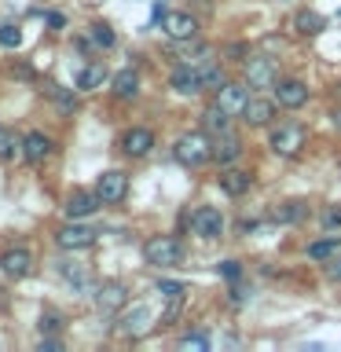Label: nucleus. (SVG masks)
<instances>
[{
    "instance_id": "f257e3e1",
    "label": "nucleus",
    "mask_w": 341,
    "mask_h": 352,
    "mask_svg": "<svg viewBox=\"0 0 341 352\" xmlns=\"http://www.w3.org/2000/svg\"><path fill=\"white\" fill-rule=\"evenodd\" d=\"M173 154L180 165H187V169H198V165H206L213 158V143H209L206 132H184V136L176 140Z\"/></svg>"
},
{
    "instance_id": "f03ea898",
    "label": "nucleus",
    "mask_w": 341,
    "mask_h": 352,
    "mask_svg": "<svg viewBox=\"0 0 341 352\" xmlns=\"http://www.w3.org/2000/svg\"><path fill=\"white\" fill-rule=\"evenodd\" d=\"M143 257H147V264H154V268H173V264H180L184 246H180V239H173V235H154L147 246H143Z\"/></svg>"
},
{
    "instance_id": "7ed1b4c3",
    "label": "nucleus",
    "mask_w": 341,
    "mask_h": 352,
    "mask_svg": "<svg viewBox=\"0 0 341 352\" xmlns=\"http://www.w3.org/2000/svg\"><path fill=\"white\" fill-rule=\"evenodd\" d=\"M242 70H246V85L250 88H275V81H279L275 63L264 59V55H250V59L242 63Z\"/></svg>"
},
{
    "instance_id": "20e7f679",
    "label": "nucleus",
    "mask_w": 341,
    "mask_h": 352,
    "mask_svg": "<svg viewBox=\"0 0 341 352\" xmlns=\"http://www.w3.org/2000/svg\"><path fill=\"white\" fill-rule=\"evenodd\" d=\"M96 195H99V202L118 206L121 198L129 195V176L121 169H107L103 176H99V184H96Z\"/></svg>"
},
{
    "instance_id": "39448f33",
    "label": "nucleus",
    "mask_w": 341,
    "mask_h": 352,
    "mask_svg": "<svg viewBox=\"0 0 341 352\" xmlns=\"http://www.w3.org/2000/svg\"><path fill=\"white\" fill-rule=\"evenodd\" d=\"M301 147H305V129L301 125H279V129H272V151L275 154L294 158Z\"/></svg>"
},
{
    "instance_id": "423d86ee",
    "label": "nucleus",
    "mask_w": 341,
    "mask_h": 352,
    "mask_svg": "<svg viewBox=\"0 0 341 352\" xmlns=\"http://www.w3.org/2000/svg\"><path fill=\"white\" fill-rule=\"evenodd\" d=\"M0 272L11 275V279H26V275L33 272V253L26 246H11L0 253Z\"/></svg>"
},
{
    "instance_id": "0eeeda50",
    "label": "nucleus",
    "mask_w": 341,
    "mask_h": 352,
    "mask_svg": "<svg viewBox=\"0 0 341 352\" xmlns=\"http://www.w3.org/2000/svg\"><path fill=\"white\" fill-rule=\"evenodd\" d=\"M162 30L169 33L173 41H195L198 19L187 15V11H165V15H162Z\"/></svg>"
},
{
    "instance_id": "6e6552de",
    "label": "nucleus",
    "mask_w": 341,
    "mask_h": 352,
    "mask_svg": "<svg viewBox=\"0 0 341 352\" xmlns=\"http://www.w3.org/2000/svg\"><path fill=\"white\" fill-rule=\"evenodd\" d=\"M55 242H59V250H88L96 242V228H88V224H66L55 231Z\"/></svg>"
},
{
    "instance_id": "1a4fd4ad",
    "label": "nucleus",
    "mask_w": 341,
    "mask_h": 352,
    "mask_svg": "<svg viewBox=\"0 0 341 352\" xmlns=\"http://www.w3.org/2000/svg\"><path fill=\"white\" fill-rule=\"evenodd\" d=\"M191 231L202 239H217L220 231H224V217H220V209L213 206H198L191 213Z\"/></svg>"
},
{
    "instance_id": "9d476101",
    "label": "nucleus",
    "mask_w": 341,
    "mask_h": 352,
    "mask_svg": "<svg viewBox=\"0 0 341 352\" xmlns=\"http://www.w3.org/2000/svg\"><path fill=\"white\" fill-rule=\"evenodd\" d=\"M96 305H99V312H107V316H114V312H121V308L129 305V290H125V283H103L96 290Z\"/></svg>"
},
{
    "instance_id": "9b49d317",
    "label": "nucleus",
    "mask_w": 341,
    "mask_h": 352,
    "mask_svg": "<svg viewBox=\"0 0 341 352\" xmlns=\"http://www.w3.org/2000/svg\"><path fill=\"white\" fill-rule=\"evenodd\" d=\"M275 99H279V107L286 110H297L308 103V85L297 81V77H286V81H275Z\"/></svg>"
},
{
    "instance_id": "f8f14e48",
    "label": "nucleus",
    "mask_w": 341,
    "mask_h": 352,
    "mask_svg": "<svg viewBox=\"0 0 341 352\" xmlns=\"http://www.w3.org/2000/svg\"><path fill=\"white\" fill-rule=\"evenodd\" d=\"M151 323H154V312H151L147 305H136L132 312L121 316V327H118V330H121L125 338H143V334L151 330Z\"/></svg>"
},
{
    "instance_id": "ddd939ff",
    "label": "nucleus",
    "mask_w": 341,
    "mask_h": 352,
    "mask_svg": "<svg viewBox=\"0 0 341 352\" xmlns=\"http://www.w3.org/2000/svg\"><path fill=\"white\" fill-rule=\"evenodd\" d=\"M217 103L228 110V114H242V107L250 103V85H220L217 88Z\"/></svg>"
},
{
    "instance_id": "4468645a",
    "label": "nucleus",
    "mask_w": 341,
    "mask_h": 352,
    "mask_svg": "<svg viewBox=\"0 0 341 352\" xmlns=\"http://www.w3.org/2000/svg\"><path fill=\"white\" fill-rule=\"evenodd\" d=\"M63 209H66V217H70V220H88L99 209V195L96 191H74L70 198H66Z\"/></svg>"
},
{
    "instance_id": "2eb2a0df",
    "label": "nucleus",
    "mask_w": 341,
    "mask_h": 352,
    "mask_svg": "<svg viewBox=\"0 0 341 352\" xmlns=\"http://www.w3.org/2000/svg\"><path fill=\"white\" fill-rule=\"evenodd\" d=\"M169 85H173V92H180V96H198L202 92V70H195V66H176Z\"/></svg>"
},
{
    "instance_id": "dca6fc26",
    "label": "nucleus",
    "mask_w": 341,
    "mask_h": 352,
    "mask_svg": "<svg viewBox=\"0 0 341 352\" xmlns=\"http://www.w3.org/2000/svg\"><path fill=\"white\" fill-rule=\"evenodd\" d=\"M151 147H154L151 129H129L125 136H121V151H125L129 158H143V154H151Z\"/></svg>"
},
{
    "instance_id": "f3484780",
    "label": "nucleus",
    "mask_w": 341,
    "mask_h": 352,
    "mask_svg": "<svg viewBox=\"0 0 341 352\" xmlns=\"http://www.w3.org/2000/svg\"><path fill=\"white\" fill-rule=\"evenodd\" d=\"M19 147H22V158H26L30 165H37V162H44V158L52 154L55 143H52L48 136H44V132H30V136H22Z\"/></svg>"
},
{
    "instance_id": "a211bd4d",
    "label": "nucleus",
    "mask_w": 341,
    "mask_h": 352,
    "mask_svg": "<svg viewBox=\"0 0 341 352\" xmlns=\"http://www.w3.org/2000/svg\"><path fill=\"white\" fill-rule=\"evenodd\" d=\"M242 118H246V125H268V121L275 118V103L272 99H250L246 107H242Z\"/></svg>"
},
{
    "instance_id": "6ab92c4d",
    "label": "nucleus",
    "mask_w": 341,
    "mask_h": 352,
    "mask_svg": "<svg viewBox=\"0 0 341 352\" xmlns=\"http://www.w3.org/2000/svg\"><path fill=\"white\" fill-rule=\"evenodd\" d=\"M213 158H217L220 165L239 162V158H242V140H239V136H231V132L217 136V143H213Z\"/></svg>"
},
{
    "instance_id": "aec40b11",
    "label": "nucleus",
    "mask_w": 341,
    "mask_h": 352,
    "mask_svg": "<svg viewBox=\"0 0 341 352\" xmlns=\"http://www.w3.org/2000/svg\"><path fill=\"white\" fill-rule=\"evenodd\" d=\"M59 275H63V279L74 286V290H88V286H92V272H88V264H77V261H59Z\"/></svg>"
},
{
    "instance_id": "412c9836",
    "label": "nucleus",
    "mask_w": 341,
    "mask_h": 352,
    "mask_svg": "<svg viewBox=\"0 0 341 352\" xmlns=\"http://www.w3.org/2000/svg\"><path fill=\"white\" fill-rule=\"evenodd\" d=\"M250 184H253V176H250V173H242V169H224V173H220V191L231 195V198L246 195V191H250Z\"/></svg>"
},
{
    "instance_id": "4be33fe9",
    "label": "nucleus",
    "mask_w": 341,
    "mask_h": 352,
    "mask_svg": "<svg viewBox=\"0 0 341 352\" xmlns=\"http://www.w3.org/2000/svg\"><path fill=\"white\" fill-rule=\"evenodd\" d=\"M202 129L206 132H213V136H224V132H231V114L220 103L213 107H206V114H202Z\"/></svg>"
},
{
    "instance_id": "5701e85b",
    "label": "nucleus",
    "mask_w": 341,
    "mask_h": 352,
    "mask_svg": "<svg viewBox=\"0 0 341 352\" xmlns=\"http://www.w3.org/2000/svg\"><path fill=\"white\" fill-rule=\"evenodd\" d=\"M323 15H319V11H297L294 15V30L301 33V37H316V33H323Z\"/></svg>"
},
{
    "instance_id": "b1692460",
    "label": "nucleus",
    "mask_w": 341,
    "mask_h": 352,
    "mask_svg": "<svg viewBox=\"0 0 341 352\" xmlns=\"http://www.w3.org/2000/svg\"><path fill=\"white\" fill-rule=\"evenodd\" d=\"M103 81H107V66L92 63V66H85V70L77 74V92H92V88H99Z\"/></svg>"
},
{
    "instance_id": "393cba45",
    "label": "nucleus",
    "mask_w": 341,
    "mask_h": 352,
    "mask_svg": "<svg viewBox=\"0 0 341 352\" xmlns=\"http://www.w3.org/2000/svg\"><path fill=\"white\" fill-rule=\"evenodd\" d=\"M136 92H140V74L136 70H121L114 77V96L118 99H132Z\"/></svg>"
},
{
    "instance_id": "a878e982",
    "label": "nucleus",
    "mask_w": 341,
    "mask_h": 352,
    "mask_svg": "<svg viewBox=\"0 0 341 352\" xmlns=\"http://www.w3.org/2000/svg\"><path fill=\"white\" fill-rule=\"evenodd\" d=\"M338 246H341L338 235L319 239V242H312V246H308V257H312V261H327V257H334V253H338Z\"/></svg>"
},
{
    "instance_id": "bb28decb",
    "label": "nucleus",
    "mask_w": 341,
    "mask_h": 352,
    "mask_svg": "<svg viewBox=\"0 0 341 352\" xmlns=\"http://www.w3.org/2000/svg\"><path fill=\"white\" fill-rule=\"evenodd\" d=\"M88 37H92L99 48H114V30H110L107 22H92V26H88Z\"/></svg>"
},
{
    "instance_id": "cd10ccee",
    "label": "nucleus",
    "mask_w": 341,
    "mask_h": 352,
    "mask_svg": "<svg viewBox=\"0 0 341 352\" xmlns=\"http://www.w3.org/2000/svg\"><path fill=\"white\" fill-rule=\"evenodd\" d=\"M275 220H283V224H294V220H301L305 217V202H286V206H279L272 213Z\"/></svg>"
},
{
    "instance_id": "c85d7f7f",
    "label": "nucleus",
    "mask_w": 341,
    "mask_h": 352,
    "mask_svg": "<svg viewBox=\"0 0 341 352\" xmlns=\"http://www.w3.org/2000/svg\"><path fill=\"white\" fill-rule=\"evenodd\" d=\"M220 85H224V70H220L217 63H209L202 70V92H206V88H209V92H217Z\"/></svg>"
},
{
    "instance_id": "c756f323",
    "label": "nucleus",
    "mask_w": 341,
    "mask_h": 352,
    "mask_svg": "<svg viewBox=\"0 0 341 352\" xmlns=\"http://www.w3.org/2000/svg\"><path fill=\"white\" fill-rule=\"evenodd\" d=\"M19 136H11L8 129H0V162H8V158H15V147H19Z\"/></svg>"
},
{
    "instance_id": "7c9ffc66",
    "label": "nucleus",
    "mask_w": 341,
    "mask_h": 352,
    "mask_svg": "<svg viewBox=\"0 0 341 352\" xmlns=\"http://www.w3.org/2000/svg\"><path fill=\"white\" fill-rule=\"evenodd\" d=\"M0 44H4V48H19V44H22L19 26H11V22H0Z\"/></svg>"
},
{
    "instance_id": "2f4dec72",
    "label": "nucleus",
    "mask_w": 341,
    "mask_h": 352,
    "mask_svg": "<svg viewBox=\"0 0 341 352\" xmlns=\"http://www.w3.org/2000/svg\"><path fill=\"white\" fill-rule=\"evenodd\" d=\"M180 349L184 352H206L209 349V338L206 334H184L180 338Z\"/></svg>"
},
{
    "instance_id": "473e14b6",
    "label": "nucleus",
    "mask_w": 341,
    "mask_h": 352,
    "mask_svg": "<svg viewBox=\"0 0 341 352\" xmlns=\"http://www.w3.org/2000/svg\"><path fill=\"white\" fill-rule=\"evenodd\" d=\"M63 327H66V319L59 312H44L41 316V330H44V334H59Z\"/></svg>"
},
{
    "instance_id": "72a5a7b5",
    "label": "nucleus",
    "mask_w": 341,
    "mask_h": 352,
    "mask_svg": "<svg viewBox=\"0 0 341 352\" xmlns=\"http://www.w3.org/2000/svg\"><path fill=\"white\" fill-rule=\"evenodd\" d=\"M217 272L224 275V279H231V283H235L239 275H242V264H239V261H220V264H217Z\"/></svg>"
},
{
    "instance_id": "f704fd0d",
    "label": "nucleus",
    "mask_w": 341,
    "mask_h": 352,
    "mask_svg": "<svg viewBox=\"0 0 341 352\" xmlns=\"http://www.w3.org/2000/svg\"><path fill=\"white\" fill-rule=\"evenodd\" d=\"M158 290H162L165 301H169V297H184V283H158Z\"/></svg>"
},
{
    "instance_id": "c9c22d12",
    "label": "nucleus",
    "mask_w": 341,
    "mask_h": 352,
    "mask_svg": "<svg viewBox=\"0 0 341 352\" xmlns=\"http://www.w3.org/2000/svg\"><path fill=\"white\" fill-rule=\"evenodd\" d=\"M55 103H59V110H66V114H70V110H74V96H66V92H55Z\"/></svg>"
},
{
    "instance_id": "e433bc0d",
    "label": "nucleus",
    "mask_w": 341,
    "mask_h": 352,
    "mask_svg": "<svg viewBox=\"0 0 341 352\" xmlns=\"http://www.w3.org/2000/svg\"><path fill=\"white\" fill-rule=\"evenodd\" d=\"M41 349H44V352H63V341H59V338H44Z\"/></svg>"
},
{
    "instance_id": "4c0bfd02",
    "label": "nucleus",
    "mask_w": 341,
    "mask_h": 352,
    "mask_svg": "<svg viewBox=\"0 0 341 352\" xmlns=\"http://www.w3.org/2000/svg\"><path fill=\"white\" fill-rule=\"evenodd\" d=\"M48 26H52V30H63V26H66V15H63V11H52V15H48Z\"/></svg>"
},
{
    "instance_id": "58836bf2",
    "label": "nucleus",
    "mask_w": 341,
    "mask_h": 352,
    "mask_svg": "<svg viewBox=\"0 0 341 352\" xmlns=\"http://www.w3.org/2000/svg\"><path fill=\"white\" fill-rule=\"evenodd\" d=\"M327 275H330V279H338V283H341V261H330V264H327Z\"/></svg>"
},
{
    "instance_id": "ea45409f",
    "label": "nucleus",
    "mask_w": 341,
    "mask_h": 352,
    "mask_svg": "<svg viewBox=\"0 0 341 352\" xmlns=\"http://www.w3.org/2000/svg\"><path fill=\"white\" fill-rule=\"evenodd\" d=\"M341 224V209H330L327 213V228H338Z\"/></svg>"
},
{
    "instance_id": "a19ab883",
    "label": "nucleus",
    "mask_w": 341,
    "mask_h": 352,
    "mask_svg": "<svg viewBox=\"0 0 341 352\" xmlns=\"http://www.w3.org/2000/svg\"><path fill=\"white\" fill-rule=\"evenodd\" d=\"M231 301L242 305V301H246V290H242V286H235V290H231Z\"/></svg>"
},
{
    "instance_id": "79ce46f5",
    "label": "nucleus",
    "mask_w": 341,
    "mask_h": 352,
    "mask_svg": "<svg viewBox=\"0 0 341 352\" xmlns=\"http://www.w3.org/2000/svg\"><path fill=\"white\" fill-rule=\"evenodd\" d=\"M15 77H33V66H15Z\"/></svg>"
},
{
    "instance_id": "37998d69",
    "label": "nucleus",
    "mask_w": 341,
    "mask_h": 352,
    "mask_svg": "<svg viewBox=\"0 0 341 352\" xmlns=\"http://www.w3.org/2000/svg\"><path fill=\"white\" fill-rule=\"evenodd\" d=\"M334 125L341 129V110H334Z\"/></svg>"
}]
</instances>
